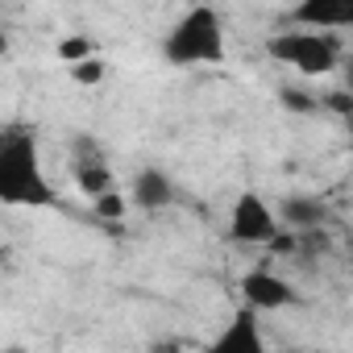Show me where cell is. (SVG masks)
<instances>
[{"label": "cell", "instance_id": "1", "mask_svg": "<svg viewBox=\"0 0 353 353\" xmlns=\"http://www.w3.org/2000/svg\"><path fill=\"white\" fill-rule=\"evenodd\" d=\"M0 204L9 208H46L54 204V192L42 174L38 137L30 125H5L0 129Z\"/></svg>", "mask_w": 353, "mask_h": 353}, {"label": "cell", "instance_id": "2", "mask_svg": "<svg viewBox=\"0 0 353 353\" xmlns=\"http://www.w3.org/2000/svg\"><path fill=\"white\" fill-rule=\"evenodd\" d=\"M162 54L170 67H200V63H221L225 59V26L216 9L196 5L162 38Z\"/></svg>", "mask_w": 353, "mask_h": 353}, {"label": "cell", "instance_id": "3", "mask_svg": "<svg viewBox=\"0 0 353 353\" xmlns=\"http://www.w3.org/2000/svg\"><path fill=\"white\" fill-rule=\"evenodd\" d=\"M270 59L295 67L307 79H320V75L336 71V63H341V38H336V30H299V26H287L283 34L270 38Z\"/></svg>", "mask_w": 353, "mask_h": 353}, {"label": "cell", "instance_id": "4", "mask_svg": "<svg viewBox=\"0 0 353 353\" xmlns=\"http://www.w3.org/2000/svg\"><path fill=\"white\" fill-rule=\"evenodd\" d=\"M279 216L274 208L258 196V192H241L233 200V212H229V237L237 245H266L274 233H279Z\"/></svg>", "mask_w": 353, "mask_h": 353}, {"label": "cell", "instance_id": "5", "mask_svg": "<svg viewBox=\"0 0 353 353\" xmlns=\"http://www.w3.org/2000/svg\"><path fill=\"white\" fill-rule=\"evenodd\" d=\"M283 26L299 30H349L353 26V0H299V5L283 17Z\"/></svg>", "mask_w": 353, "mask_h": 353}, {"label": "cell", "instance_id": "6", "mask_svg": "<svg viewBox=\"0 0 353 353\" xmlns=\"http://www.w3.org/2000/svg\"><path fill=\"white\" fill-rule=\"evenodd\" d=\"M71 174H75V188H79L83 196H100V192L117 188L112 170H108V162H104V154H100V145H96L92 137H79V141H75Z\"/></svg>", "mask_w": 353, "mask_h": 353}, {"label": "cell", "instance_id": "7", "mask_svg": "<svg viewBox=\"0 0 353 353\" xmlns=\"http://www.w3.org/2000/svg\"><path fill=\"white\" fill-rule=\"evenodd\" d=\"M241 303L254 312H279L295 303V291L287 287V279L270 274V270H250L241 279Z\"/></svg>", "mask_w": 353, "mask_h": 353}, {"label": "cell", "instance_id": "8", "mask_svg": "<svg viewBox=\"0 0 353 353\" xmlns=\"http://www.w3.org/2000/svg\"><path fill=\"white\" fill-rule=\"evenodd\" d=\"M129 200L141 208V212H158L166 204H174V183H170V174L158 170V166H141L133 174V183H129Z\"/></svg>", "mask_w": 353, "mask_h": 353}, {"label": "cell", "instance_id": "9", "mask_svg": "<svg viewBox=\"0 0 353 353\" xmlns=\"http://www.w3.org/2000/svg\"><path fill=\"white\" fill-rule=\"evenodd\" d=\"M216 353H262V332H258V312L241 303V312L229 320V328L212 345Z\"/></svg>", "mask_w": 353, "mask_h": 353}, {"label": "cell", "instance_id": "10", "mask_svg": "<svg viewBox=\"0 0 353 353\" xmlns=\"http://www.w3.org/2000/svg\"><path fill=\"white\" fill-rule=\"evenodd\" d=\"M279 225H287L291 233H303V229H324L328 221V204L320 196H287L283 208L274 212Z\"/></svg>", "mask_w": 353, "mask_h": 353}, {"label": "cell", "instance_id": "11", "mask_svg": "<svg viewBox=\"0 0 353 353\" xmlns=\"http://www.w3.org/2000/svg\"><path fill=\"white\" fill-rule=\"evenodd\" d=\"M92 54H100V46L92 42V38H83V34H71V38H63L59 46H54V59L59 63H79V59H92Z\"/></svg>", "mask_w": 353, "mask_h": 353}, {"label": "cell", "instance_id": "12", "mask_svg": "<svg viewBox=\"0 0 353 353\" xmlns=\"http://www.w3.org/2000/svg\"><path fill=\"white\" fill-rule=\"evenodd\" d=\"M92 204H96V216L100 221H125V208H129V200L121 196V188H108V192L92 196Z\"/></svg>", "mask_w": 353, "mask_h": 353}, {"label": "cell", "instance_id": "13", "mask_svg": "<svg viewBox=\"0 0 353 353\" xmlns=\"http://www.w3.org/2000/svg\"><path fill=\"white\" fill-rule=\"evenodd\" d=\"M104 75H108V67H104V59H100V54L71 63V79H75V83H83V88H96V83H104Z\"/></svg>", "mask_w": 353, "mask_h": 353}, {"label": "cell", "instance_id": "14", "mask_svg": "<svg viewBox=\"0 0 353 353\" xmlns=\"http://www.w3.org/2000/svg\"><path fill=\"white\" fill-rule=\"evenodd\" d=\"M279 104H283L287 112H299V117L320 112V100H316V96H307V92H299V88H283V92H279Z\"/></svg>", "mask_w": 353, "mask_h": 353}, {"label": "cell", "instance_id": "15", "mask_svg": "<svg viewBox=\"0 0 353 353\" xmlns=\"http://www.w3.org/2000/svg\"><path fill=\"white\" fill-rule=\"evenodd\" d=\"M320 104H328L336 117H349V112H353V96H349L345 88H341V92H332V96H328V100H320Z\"/></svg>", "mask_w": 353, "mask_h": 353}, {"label": "cell", "instance_id": "16", "mask_svg": "<svg viewBox=\"0 0 353 353\" xmlns=\"http://www.w3.org/2000/svg\"><path fill=\"white\" fill-rule=\"evenodd\" d=\"M0 262H5V245H0Z\"/></svg>", "mask_w": 353, "mask_h": 353}]
</instances>
